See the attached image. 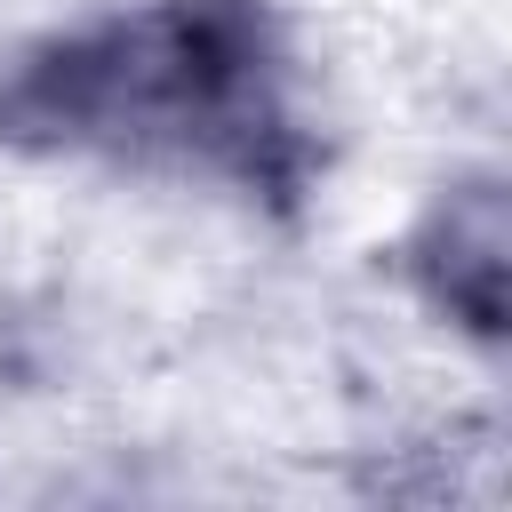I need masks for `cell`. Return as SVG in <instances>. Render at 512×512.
<instances>
[{
    "label": "cell",
    "instance_id": "obj_1",
    "mask_svg": "<svg viewBox=\"0 0 512 512\" xmlns=\"http://www.w3.org/2000/svg\"><path fill=\"white\" fill-rule=\"evenodd\" d=\"M0 136L232 192L304 176L288 40L264 0H128L0 72Z\"/></svg>",
    "mask_w": 512,
    "mask_h": 512
}]
</instances>
